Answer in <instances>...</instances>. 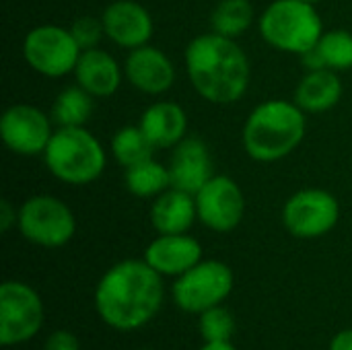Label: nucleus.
<instances>
[{
	"instance_id": "f257e3e1",
	"label": "nucleus",
	"mask_w": 352,
	"mask_h": 350,
	"mask_svg": "<svg viewBox=\"0 0 352 350\" xmlns=\"http://www.w3.org/2000/svg\"><path fill=\"white\" fill-rule=\"evenodd\" d=\"M163 297V276L146 260H124L101 276L95 309L109 328L132 332L157 316Z\"/></svg>"
},
{
	"instance_id": "f03ea898",
	"label": "nucleus",
	"mask_w": 352,
	"mask_h": 350,
	"mask_svg": "<svg viewBox=\"0 0 352 350\" xmlns=\"http://www.w3.org/2000/svg\"><path fill=\"white\" fill-rule=\"evenodd\" d=\"M186 70L200 97L217 105L239 101L250 85V62L235 39L204 33L186 47Z\"/></svg>"
},
{
	"instance_id": "7ed1b4c3",
	"label": "nucleus",
	"mask_w": 352,
	"mask_h": 350,
	"mask_svg": "<svg viewBox=\"0 0 352 350\" xmlns=\"http://www.w3.org/2000/svg\"><path fill=\"white\" fill-rule=\"evenodd\" d=\"M305 111L295 101L270 99L258 105L243 124V149L260 163L280 161L305 136Z\"/></svg>"
},
{
	"instance_id": "20e7f679",
	"label": "nucleus",
	"mask_w": 352,
	"mask_h": 350,
	"mask_svg": "<svg viewBox=\"0 0 352 350\" xmlns=\"http://www.w3.org/2000/svg\"><path fill=\"white\" fill-rule=\"evenodd\" d=\"M50 173L70 186L93 184L105 169L101 142L85 126H60L43 153Z\"/></svg>"
},
{
	"instance_id": "39448f33",
	"label": "nucleus",
	"mask_w": 352,
	"mask_h": 350,
	"mask_svg": "<svg viewBox=\"0 0 352 350\" xmlns=\"http://www.w3.org/2000/svg\"><path fill=\"white\" fill-rule=\"evenodd\" d=\"M260 33L280 52L305 54L318 45L324 25L311 2L274 0L260 17Z\"/></svg>"
},
{
	"instance_id": "423d86ee",
	"label": "nucleus",
	"mask_w": 352,
	"mask_h": 350,
	"mask_svg": "<svg viewBox=\"0 0 352 350\" xmlns=\"http://www.w3.org/2000/svg\"><path fill=\"white\" fill-rule=\"evenodd\" d=\"M19 231L21 235L41 248H62L76 231L72 210L56 196L39 194L31 196L19 208Z\"/></svg>"
},
{
	"instance_id": "0eeeda50",
	"label": "nucleus",
	"mask_w": 352,
	"mask_h": 350,
	"mask_svg": "<svg viewBox=\"0 0 352 350\" xmlns=\"http://www.w3.org/2000/svg\"><path fill=\"white\" fill-rule=\"evenodd\" d=\"M233 291V270L219 260H200L173 283L175 305L186 314H202L221 305Z\"/></svg>"
},
{
	"instance_id": "6e6552de",
	"label": "nucleus",
	"mask_w": 352,
	"mask_h": 350,
	"mask_svg": "<svg viewBox=\"0 0 352 350\" xmlns=\"http://www.w3.org/2000/svg\"><path fill=\"white\" fill-rule=\"evenodd\" d=\"M80 45L76 43L70 29L60 25H39L33 27L23 39L25 62L43 76L60 78L74 72Z\"/></svg>"
},
{
	"instance_id": "1a4fd4ad",
	"label": "nucleus",
	"mask_w": 352,
	"mask_h": 350,
	"mask_svg": "<svg viewBox=\"0 0 352 350\" xmlns=\"http://www.w3.org/2000/svg\"><path fill=\"white\" fill-rule=\"evenodd\" d=\"M43 326V303L37 291L19 281L0 287V344L14 347L31 340Z\"/></svg>"
},
{
	"instance_id": "9d476101",
	"label": "nucleus",
	"mask_w": 352,
	"mask_h": 350,
	"mask_svg": "<svg viewBox=\"0 0 352 350\" xmlns=\"http://www.w3.org/2000/svg\"><path fill=\"white\" fill-rule=\"evenodd\" d=\"M340 219L338 200L320 188L299 190L283 208V223L287 231L299 239H316L330 233Z\"/></svg>"
},
{
	"instance_id": "9b49d317",
	"label": "nucleus",
	"mask_w": 352,
	"mask_h": 350,
	"mask_svg": "<svg viewBox=\"0 0 352 350\" xmlns=\"http://www.w3.org/2000/svg\"><path fill=\"white\" fill-rule=\"evenodd\" d=\"M52 134V120L29 103L10 105L0 118V136L4 144L23 157L43 155Z\"/></svg>"
},
{
	"instance_id": "f8f14e48",
	"label": "nucleus",
	"mask_w": 352,
	"mask_h": 350,
	"mask_svg": "<svg viewBox=\"0 0 352 350\" xmlns=\"http://www.w3.org/2000/svg\"><path fill=\"white\" fill-rule=\"evenodd\" d=\"M198 219L217 233L233 231L245 215L241 188L227 175H212L196 194Z\"/></svg>"
},
{
	"instance_id": "ddd939ff",
	"label": "nucleus",
	"mask_w": 352,
	"mask_h": 350,
	"mask_svg": "<svg viewBox=\"0 0 352 350\" xmlns=\"http://www.w3.org/2000/svg\"><path fill=\"white\" fill-rule=\"evenodd\" d=\"M101 21H103L105 35L120 47L134 50L146 45L153 35L151 12L140 2L134 0L111 2L103 10Z\"/></svg>"
},
{
	"instance_id": "4468645a",
	"label": "nucleus",
	"mask_w": 352,
	"mask_h": 350,
	"mask_svg": "<svg viewBox=\"0 0 352 350\" xmlns=\"http://www.w3.org/2000/svg\"><path fill=\"white\" fill-rule=\"evenodd\" d=\"M124 76L134 89L146 95H161L175 83V66L159 47L146 43L128 54Z\"/></svg>"
},
{
	"instance_id": "2eb2a0df",
	"label": "nucleus",
	"mask_w": 352,
	"mask_h": 350,
	"mask_svg": "<svg viewBox=\"0 0 352 350\" xmlns=\"http://www.w3.org/2000/svg\"><path fill=\"white\" fill-rule=\"evenodd\" d=\"M212 175V157L204 140L184 138L179 144L173 146L169 161L171 188L196 196Z\"/></svg>"
},
{
	"instance_id": "dca6fc26",
	"label": "nucleus",
	"mask_w": 352,
	"mask_h": 350,
	"mask_svg": "<svg viewBox=\"0 0 352 350\" xmlns=\"http://www.w3.org/2000/svg\"><path fill=\"white\" fill-rule=\"evenodd\" d=\"M144 260L161 276H179L202 260V245L186 235H159L144 250Z\"/></svg>"
},
{
	"instance_id": "f3484780",
	"label": "nucleus",
	"mask_w": 352,
	"mask_h": 350,
	"mask_svg": "<svg viewBox=\"0 0 352 350\" xmlns=\"http://www.w3.org/2000/svg\"><path fill=\"white\" fill-rule=\"evenodd\" d=\"M124 68L118 60L99 47L82 50L74 68L76 85L82 87L93 97H109L120 89Z\"/></svg>"
},
{
	"instance_id": "a211bd4d",
	"label": "nucleus",
	"mask_w": 352,
	"mask_h": 350,
	"mask_svg": "<svg viewBox=\"0 0 352 350\" xmlns=\"http://www.w3.org/2000/svg\"><path fill=\"white\" fill-rule=\"evenodd\" d=\"M138 126L155 149H173L186 138L188 116L173 101H157L144 109Z\"/></svg>"
},
{
	"instance_id": "6ab92c4d",
	"label": "nucleus",
	"mask_w": 352,
	"mask_h": 350,
	"mask_svg": "<svg viewBox=\"0 0 352 350\" xmlns=\"http://www.w3.org/2000/svg\"><path fill=\"white\" fill-rule=\"evenodd\" d=\"M196 219V196L175 188H169L159 194L151 206V223L159 235L188 233Z\"/></svg>"
},
{
	"instance_id": "aec40b11",
	"label": "nucleus",
	"mask_w": 352,
	"mask_h": 350,
	"mask_svg": "<svg viewBox=\"0 0 352 350\" xmlns=\"http://www.w3.org/2000/svg\"><path fill=\"white\" fill-rule=\"evenodd\" d=\"M342 97V83L330 68L309 70L295 89V103L309 113L332 109Z\"/></svg>"
},
{
	"instance_id": "412c9836",
	"label": "nucleus",
	"mask_w": 352,
	"mask_h": 350,
	"mask_svg": "<svg viewBox=\"0 0 352 350\" xmlns=\"http://www.w3.org/2000/svg\"><path fill=\"white\" fill-rule=\"evenodd\" d=\"M124 184L126 190L138 198H157L159 194L171 188L169 167L151 157L142 163L126 167Z\"/></svg>"
},
{
	"instance_id": "4be33fe9",
	"label": "nucleus",
	"mask_w": 352,
	"mask_h": 350,
	"mask_svg": "<svg viewBox=\"0 0 352 350\" xmlns=\"http://www.w3.org/2000/svg\"><path fill=\"white\" fill-rule=\"evenodd\" d=\"M93 116V95L82 87H66L52 105V120L58 126H85Z\"/></svg>"
},
{
	"instance_id": "5701e85b",
	"label": "nucleus",
	"mask_w": 352,
	"mask_h": 350,
	"mask_svg": "<svg viewBox=\"0 0 352 350\" xmlns=\"http://www.w3.org/2000/svg\"><path fill=\"white\" fill-rule=\"evenodd\" d=\"M252 21L254 8L250 0H221L210 14L212 31L231 39L243 35L250 29Z\"/></svg>"
},
{
	"instance_id": "b1692460",
	"label": "nucleus",
	"mask_w": 352,
	"mask_h": 350,
	"mask_svg": "<svg viewBox=\"0 0 352 350\" xmlns=\"http://www.w3.org/2000/svg\"><path fill=\"white\" fill-rule=\"evenodd\" d=\"M157 149L151 144L140 126H126L111 138V153L122 167H132L153 157Z\"/></svg>"
},
{
	"instance_id": "393cba45",
	"label": "nucleus",
	"mask_w": 352,
	"mask_h": 350,
	"mask_svg": "<svg viewBox=\"0 0 352 350\" xmlns=\"http://www.w3.org/2000/svg\"><path fill=\"white\" fill-rule=\"evenodd\" d=\"M316 50L320 52L326 68L330 70H349L352 68V33L344 29L326 31Z\"/></svg>"
},
{
	"instance_id": "a878e982",
	"label": "nucleus",
	"mask_w": 352,
	"mask_h": 350,
	"mask_svg": "<svg viewBox=\"0 0 352 350\" xmlns=\"http://www.w3.org/2000/svg\"><path fill=\"white\" fill-rule=\"evenodd\" d=\"M233 332L235 320L227 307L214 305L200 314V334L204 342H231Z\"/></svg>"
},
{
	"instance_id": "bb28decb",
	"label": "nucleus",
	"mask_w": 352,
	"mask_h": 350,
	"mask_svg": "<svg viewBox=\"0 0 352 350\" xmlns=\"http://www.w3.org/2000/svg\"><path fill=\"white\" fill-rule=\"evenodd\" d=\"M70 33L74 35V39L80 45V50H91V47H97L101 37L105 35V29H103V21L101 19L85 14V17H78L70 25Z\"/></svg>"
},
{
	"instance_id": "cd10ccee",
	"label": "nucleus",
	"mask_w": 352,
	"mask_h": 350,
	"mask_svg": "<svg viewBox=\"0 0 352 350\" xmlns=\"http://www.w3.org/2000/svg\"><path fill=\"white\" fill-rule=\"evenodd\" d=\"M43 350H80L78 338L68 330H56L43 344Z\"/></svg>"
},
{
	"instance_id": "c85d7f7f",
	"label": "nucleus",
	"mask_w": 352,
	"mask_h": 350,
	"mask_svg": "<svg viewBox=\"0 0 352 350\" xmlns=\"http://www.w3.org/2000/svg\"><path fill=\"white\" fill-rule=\"evenodd\" d=\"M16 221H19V212L12 208L8 200H2L0 202V231L2 233L10 231V227L16 225Z\"/></svg>"
},
{
	"instance_id": "c756f323",
	"label": "nucleus",
	"mask_w": 352,
	"mask_h": 350,
	"mask_svg": "<svg viewBox=\"0 0 352 350\" xmlns=\"http://www.w3.org/2000/svg\"><path fill=\"white\" fill-rule=\"evenodd\" d=\"M330 350H352V330H342L330 342Z\"/></svg>"
},
{
	"instance_id": "7c9ffc66",
	"label": "nucleus",
	"mask_w": 352,
	"mask_h": 350,
	"mask_svg": "<svg viewBox=\"0 0 352 350\" xmlns=\"http://www.w3.org/2000/svg\"><path fill=\"white\" fill-rule=\"evenodd\" d=\"M200 350H237L231 342H206Z\"/></svg>"
},
{
	"instance_id": "2f4dec72",
	"label": "nucleus",
	"mask_w": 352,
	"mask_h": 350,
	"mask_svg": "<svg viewBox=\"0 0 352 350\" xmlns=\"http://www.w3.org/2000/svg\"><path fill=\"white\" fill-rule=\"evenodd\" d=\"M305 2H311V4H316V2H320V0H305Z\"/></svg>"
},
{
	"instance_id": "473e14b6",
	"label": "nucleus",
	"mask_w": 352,
	"mask_h": 350,
	"mask_svg": "<svg viewBox=\"0 0 352 350\" xmlns=\"http://www.w3.org/2000/svg\"><path fill=\"white\" fill-rule=\"evenodd\" d=\"M140 350H151V349H140Z\"/></svg>"
}]
</instances>
